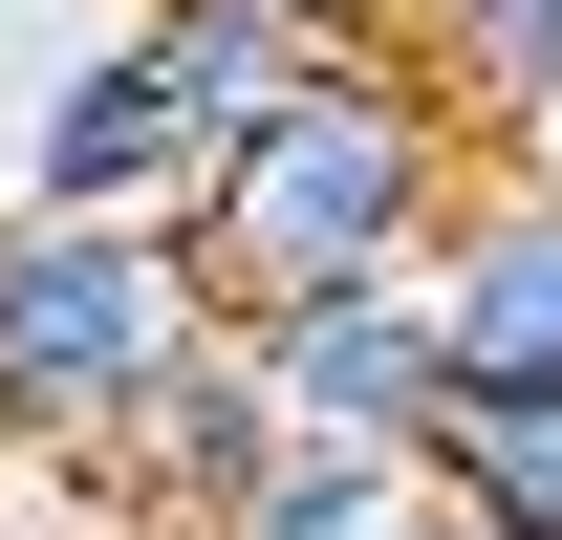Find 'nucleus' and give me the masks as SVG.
<instances>
[{"label": "nucleus", "instance_id": "obj_1", "mask_svg": "<svg viewBox=\"0 0 562 540\" xmlns=\"http://www.w3.org/2000/svg\"><path fill=\"white\" fill-rule=\"evenodd\" d=\"M476 195V131L432 109L390 44H325V66H281L238 131H216L195 216H173V260H195L216 325H303V303H368V281H432Z\"/></svg>", "mask_w": 562, "mask_h": 540}, {"label": "nucleus", "instance_id": "obj_2", "mask_svg": "<svg viewBox=\"0 0 562 540\" xmlns=\"http://www.w3.org/2000/svg\"><path fill=\"white\" fill-rule=\"evenodd\" d=\"M195 346H216V303L151 216H22L0 195V475L87 497Z\"/></svg>", "mask_w": 562, "mask_h": 540}, {"label": "nucleus", "instance_id": "obj_3", "mask_svg": "<svg viewBox=\"0 0 562 540\" xmlns=\"http://www.w3.org/2000/svg\"><path fill=\"white\" fill-rule=\"evenodd\" d=\"M281 66H325V44H260V22H216V0H109L87 44L22 66V131H0V195L22 216H195L216 131L260 109Z\"/></svg>", "mask_w": 562, "mask_h": 540}, {"label": "nucleus", "instance_id": "obj_4", "mask_svg": "<svg viewBox=\"0 0 562 540\" xmlns=\"http://www.w3.org/2000/svg\"><path fill=\"white\" fill-rule=\"evenodd\" d=\"M412 303H432L454 410H541L562 390V151H476V195H454Z\"/></svg>", "mask_w": 562, "mask_h": 540}, {"label": "nucleus", "instance_id": "obj_5", "mask_svg": "<svg viewBox=\"0 0 562 540\" xmlns=\"http://www.w3.org/2000/svg\"><path fill=\"white\" fill-rule=\"evenodd\" d=\"M238 368H260V410L303 432V454H390V475H432V432H454V368H432V303H412V281L303 303V325H238Z\"/></svg>", "mask_w": 562, "mask_h": 540}, {"label": "nucleus", "instance_id": "obj_6", "mask_svg": "<svg viewBox=\"0 0 562 540\" xmlns=\"http://www.w3.org/2000/svg\"><path fill=\"white\" fill-rule=\"evenodd\" d=\"M281 454H303V432L260 410V368H238V325H216L195 368H173V390L131 410V454L87 475V519H109V540H195V519H238V497H260Z\"/></svg>", "mask_w": 562, "mask_h": 540}, {"label": "nucleus", "instance_id": "obj_7", "mask_svg": "<svg viewBox=\"0 0 562 540\" xmlns=\"http://www.w3.org/2000/svg\"><path fill=\"white\" fill-rule=\"evenodd\" d=\"M390 66L476 151H562V0H390Z\"/></svg>", "mask_w": 562, "mask_h": 540}, {"label": "nucleus", "instance_id": "obj_8", "mask_svg": "<svg viewBox=\"0 0 562 540\" xmlns=\"http://www.w3.org/2000/svg\"><path fill=\"white\" fill-rule=\"evenodd\" d=\"M432 519L562 540V390H541V410H454V432H432Z\"/></svg>", "mask_w": 562, "mask_h": 540}, {"label": "nucleus", "instance_id": "obj_9", "mask_svg": "<svg viewBox=\"0 0 562 540\" xmlns=\"http://www.w3.org/2000/svg\"><path fill=\"white\" fill-rule=\"evenodd\" d=\"M432 519V475H390V454H281L238 519H195V540H412Z\"/></svg>", "mask_w": 562, "mask_h": 540}, {"label": "nucleus", "instance_id": "obj_10", "mask_svg": "<svg viewBox=\"0 0 562 540\" xmlns=\"http://www.w3.org/2000/svg\"><path fill=\"white\" fill-rule=\"evenodd\" d=\"M216 22H260V44H390V0H216Z\"/></svg>", "mask_w": 562, "mask_h": 540}, {"label": "nucleus", "instance_id": "obj_11", "mask_svg": "<svg viewBox=\"0 0 562 540\" xmlns=\"http://www.w3.org/2000/svg\"><path fill=\"white\" fill-rule=\"evenodd\" d=\"M0 540H66V519H44V475H22V497H0Z\"/></svg>", "mask_w": 562, "mask_h": 540}, {"label": "nucleus", "instance_id": "obj_12", "mask_svg": "<svg viewBox=\"0 0 562 540\" xmlns=\"http://www.w3.org/2000/svg\"><path fill=\"white\" fill-rule=\"evenodd\" d=\"M412 540H476V519H412Z\"/></svg>", "mask_w": 562, "mask_h": 540}]
</instances>
